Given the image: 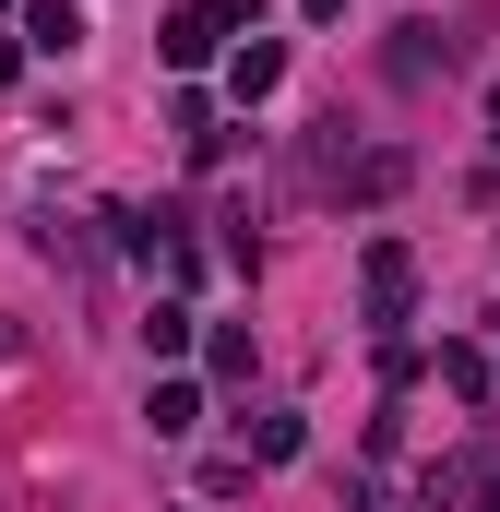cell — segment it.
Wrapping results in <instances>:
<instances>
[{"mask_svg": "<svg viewBox=\"0 0 500 512\" xmlns=\"http://www.w3.org/2000/svg\"><path fill=\"white\" fill-rule=\"evenodd\" d=\"M274 84H286V48H274V36H239V48H227V96H239V108H262Z\"/></svg>", "mask_w": 500, "mask_h": 512, "instance_id": "obj_3", "label": "cell"}, {"mask_svg": "<svg viewBox=\"0 0 500 512\" xmlns=\"http://www.w3.org/2000/svg\"><path fill=\"white\" fill-rule=\"evenodd\" d=\"M191 346H203V310L191 298H155L143 310V358H191Z\"/></svg>", "mask_w": 500, "mask_h": 512, "instance_id": "obj_6", "label": "cell"}, {"mask_svg": "<svg viewBox=\"0 0 500 512\" xmlns=\"http://www.w3.org/2000/svg\"><path fill=\"white\" fill-rule=\"evenodd\" d=\"M489 322H500V310H489Z\"/></svg>", "mask_w": 500, "mask_h": 512, "instance_id": "obj_19", "label": "cell"}, {"mask_svg": "<svg viewBox=\"0 0 500 512\" xmlns=\"http://www.w3.org/2000/svg\"><path fill=\"white\" fill-rule=\"evenodd\" d=\"M393 191H405V155H393V143H370V155L346 167V203H393Z\"/></svg>", "mask_w": 500, "mask_h": 512, "instance_id": "obj_9", "label": "cell"}, {"mask_svg": "<svg viewBox=\"0 0 500 512\" xmlns=\"http://www.w3.org/2000/svg\"><path fill=\"white\" fill-rule=\"evenodd\" d=\"M179 512H203V501H179Z\"/></svg>", "mask_w": 500, "mask_h": 512, "instance_id": "obj_17", "label": "cell"}, {"mask_svg": "<svg viewBox=\"0 0 500 512\" xmlns=\"http://www.w3.org/2000/svg\"><path fill=\"white\" fill-rule=\"evenodd\" d=\"M441 60H453V36H441V24H405V36H393V84H429Z\"/></svg>", "mask_w": 500, "mask_h": 512, "instance_id": "obj_7", "label": "cell"}, {"mask_svg": "<svg viewBox=\"0 0 500 512\" xmlns=\"http://www.w3.org/2000/svg\"><path fill=\"white\" fill-rule=\"evenodd\" d=\"M358 310H370V334L393 346V322L417 310V251H405V239H370V251H358Z\"/></svg>", "mask_w": 500, "mask_h": 512, "instance_id": "obj_1", "label": "cell"}, {"mask_svg": "<svg viewBox=\"0 0 500 512\" xmlns=\"http://www.w3.org/2000/svg\"><path fill=\"white\" fill-rule=\"evenodd\" d=\"M298 12H310V24H346V0H298Z\"/></svg>", "mask_w": 500, "mask_h": 512, "instance_id": "obj_14", "label": "cell"}, {"mask_svg": "<svg viewBox=\"0 0 500 512\" xmlns=\"http://www.w3.org/2000/svg\"><path fill=\"white\" fill-rule=\"evenodd\" d=\"M239 429H250V465H298V441H310L286 405H262V417H239Z\"/></svg>", "mask_w": 500, "mask_h": 512, "instance_id": "obj_8", "label": "cell"}, {"mask_svg": "<svg viewBox=\"0 0 500 512\" xmlns=\"http://www.w3.org/2000/svg\"><path fill=\"white\" fill-rule=\"evenodd\" d=\"M143 429H155V441H191V429H203V382H179V370H167V382L143 393Z\"/></svg>", "mask_w": 500, "mask_h": 512, "instance_id": "obj_5", "label": "cell"}, {"mask_svg": "<svg viewBox=\"0 0 500 512\" xmlns=\"http://www.w3.org/2000/svg\"><path fill=\"white\" fill-rule=\"evenodd\" d=\"M203 12H215L227 36H262V0H203Z\"/></svg>", "mask_w": 500, "mask_h": 512, "instance_id": "obj_12", "label": "cell"}, {"mask_svg": "<svg viewBox=\"0 0 500 512\" xmlns=\"http://www.w3.org/2000/svg\"><path fill=\"white\" fill-rule=\"evenodd\" d=\"M0 12H12V0H0Z\"/></svg>", "mask_w": 500, "mask_h": 512, "instance_id": "obj_18", "label": "cell"}, {"mask_svg": "<svg viewBox=\"0 0 500 512\" xmlns=\"http://www.w3.org/2000/svg\"><path fill=\"white\" fill-rule=\"evenodd\" d=\"M441 382H453V393H489V346L453 334V346H441Z\"/></svg>", "mask_w": 500, "mask_h": 512, "instance_id": "obj_11", "label": "cell"}, {"mask_svg": "<svg viewBox=\"0 0 500 512\" xmlns=\"http://www.w3.org/2000/svg\"><path fill=\"white\" fill-rule=\"evenodd\" d=\"M489 512H500V477H489Z\"/></svg>", "mask_w": 500, "mask_h": 512, "instance_id": "obj_16", "label": "cell"}, {"mask_svg": "<svg viewBox=\"0 0 500 512\" xmlns=\"http://www.w3.org/2000/svg\"><path fill=\"white\" fill-rule=\"evenodd\" d=\"M203 370H215V382H250V334H239V322L203 334Z\"/></svg>", "mask_w": 500, "mask_h": 512, "instance_id": "obj_10", "label": "cell"}, {"mask_svg": "<svg viewBox=\"0 0 500 512\" xmlns=\"http://www.w3.org/2000/svg\"><path fill=\"white\" fill-rule=\"evenodd\" d=\"M12 72H24V36H0V84H12Z\"/></svg>", "mask_w": 500, "mask_h": 512, "instance_id": "obj_13", "label": "cell"}, {"mask_svg": "<svg viewBox=\"0 0 500 512\" xmlns=\"http://www.w3.org/2000/svg\"><path fill=\"white\" fill-rule=\"evenodd\" d=\"M215 48H227V24H215L203 0H179V12H167V36H155V60H167V72H203Z\"/></svg>", "mask_w": 500, "mask_h": 512, "instance_id": "obj_2", "label": "cell"}, {"mask_svg": "<svg viewBox=\"0 0 500 512\" xmlns=\"http://www.w3.org/2000/svg\"><path fill=\"white\" fill-rule=\"evenodd\" d=\"M12 12H24V48H48V60L84 48V0H12Z\"/></svg>", "mask_w": 500, "mask_h": 512, "instance_id": "obj_4", "label": "cell"}, {"mask_svg": "<svg viewBox=\"0 0 500 512\" xmlns=\"http://www.w3.org/2000/svg\"><path fill=\"white\" fill-rule=\"evenodd\" d=\"M489 143H500V84H489Z\"/></svg>", "mask_w": 500, "mask_h": 512, "instance_id": "obj_15", "label": "cell"}]
</instances>
